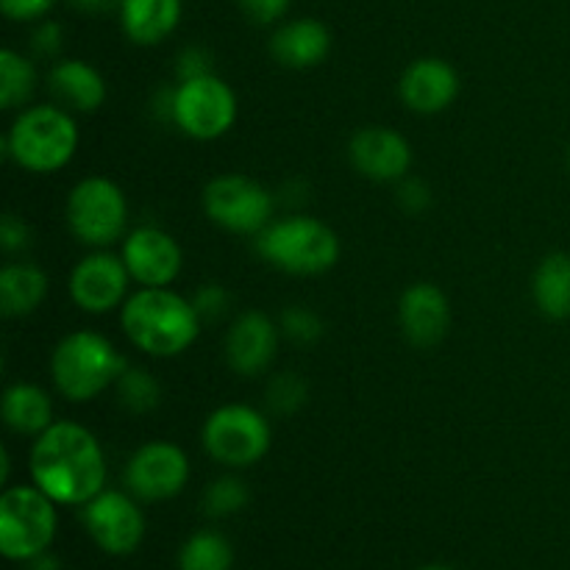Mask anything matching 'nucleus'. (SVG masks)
I'll use <instances>...</instances> for the list:
<instances>
[{"label":"nucleus","mask_w":570,"mask_h":570,"mask_svg":"<svg viewBox=\"0 0 570 570\" xmlns=\"http://www.w3.org/2000/svg\"><path fill=\"white\" fill-rule=\"evenodd\" d=\"M31 479L56 504L83 507L104 493L106 454L87 426L59 421L45 429L31 445Z\"/></svg>","instance_id":"f257e3e1"},{"label":"nucleus","mask_w":570,"mask_h":570,"mask_svg":"<svg viewBox=\"0 0 570 570\" xmlns=\"http://www.w3.org/2000/svg\"><path fill=\"white\" fill-rule=\"evenodd\" d=\"M200 315L193 301L170 287H139L120 309L128 343L156 360L184 354L200 334Z\"/></svg>","instance_id":"f03ea898"},{"label":"nucleus","mask_w":570,"mask_h":570,"mask_svg":"<svg viewBox=\"0 0 570 570\" xmlns=\"http://www.w3.org/2000/svg\"><path fill=\"white\" fill-rule=\"evenodd\" d=\"M6 156L17 167L39 176L59 173L78 150V126L59 104L28 106L11 122L3 139Z\"/></svg>","instance_id":"7ed1b4c3"},{"label":"nucleus","mask_w":570,"mask_h":570,"mask_svg":"<svg viewBox=\"0 0 570 570\" xmlns=\"http://www.w3.org/2000/svg\"><path fill=\"white\" fill-rule=\"evenodd\" d=\"M122 371L126 360L120 351L111 345V340L89 328L61 337L50 356V376L56 390L72 404L98 399L111 384H117Z\"/></svg>","instance_id":"20e7f679"},{"label":"nucleus","mask_w":570,"mask_h":570,"mask_svg":"<svg viewBox=\"0 0 570 570\" xmlns=\"http://www.w3.org/2000/svg\"><path fill=\"white\" fill-rule=\"evenodd\" d=\"M256 250L267 265L289 276H321L337 265L340 237L317 217L293 215L256 234Z\"/></svg>","instance_id":"39448f33"},{"label":"nucleus","mask_w":570,"mask_h":570,"mask_svg":"<svg viewBox=\"0 0 570 570\" xmlns=\"http://www.w3.org/2000/svg\"><path fill=\"white\" fill-rule=\"evenodd\" d=\"M67 228L89 248H111L128 234L126 193L106 176L81 178L67 195Z\"/></svg>","instance_id":"423d86ee"},{"label":"nucleus","mask_w":570,"mask_h":570,"mask_svg":"<svg viewBox=\"0 0 570 570\" xmlns=\"http://www.w3.org/2000/svg\"><path fill=\"white\" fill-rule=\"evenodd\" d=\"M206 454L226 468H250L271 451L273 429L262 410L248 404H223L200 429Z\"/></svg>","instance_id":"0eeeda50"},{"label":"nucleus","mask_w":570,"mask_h":570,"mask_svg":"<svg viewBox=\"0 0 570 570\" xmlns=\"http://www.w3.org/2000/svg\"><path fill=\"white\" fill-rule=\"evenodd\" d=\"M56 534V501L37 484L9 488L0 499V551L9 560L45 554Z\"/></svg>","instance_id":"6e6552de"},{"label":"nucleus","mask_w":570,"mask_h":570,"mask_svg":"<svg viewBox=\"0 0 570 570\" xmlns=\"http://www.w3.org/2000/svg\"><path fill=\"white\" fill-rule=\"evenodd\" d=\"M237 122V95L223 78L212 76L178 81L173 92V126L187 137L212 142Z\"/></svg>","instance_id":"1a4fd4ad"},{"label":"nucleus","mask_w":570,"mask_h":570,"mask_svg":"<svg viewBox=\"0 0 570 570\" xmlns=\"http://www.w3.org/2000/svg\"><path fill=\"white\" fill-rule=\"evenodd\" d=\"M276 200L254 178L223 173L204 189V212L217 228L232 234H259L273 223Z\"/></svg>","instance_id":"9d476101"},{"label":"nucleus","mask_w":570,"mask_h":570,"mask_svg":"<svg viewBox=\"0 0 570 570\" xmlns=\"http://www.w3.org/2000/svg\"><path fill=\"white\" fill-rule=\"evenodd\" d=\"M189 482V460L184 449L167 440L139 445L126 462V488L142 501H167Z\"/></svg>","instance_id":"9b49d317"},{"label":"nucleus","mask_w":570,"mask_h":570,"mask_svg":"<svg viewBox=\"0 0 570 570\" xmlns=\"http://www.w3.org/2000/svg\"><path fill=\"white\" fill-rule=\"evenodd\" d=\"M128 282H134L122 256L95 248L70 273V298L87 315H106L126 304Z\"/></svg>","instance_id":"f8f14e48"},{"label":"nucleus","mask_w":570,"mask_h":570,"mask_svg":"<svg viewBox=\"0 0 570 570\" xmlns=\"http://www.w3.org/2000/svg\"><path fill=\"white\" fill-rule=\"evenodd\" d=\"M83 527L106 554H131L145 538V518L131 495L104 490L83 504Z\"/></svg>","instance_id":"ddd939ff"},{"label":"nucleus","mask_w":570,"mask_h":570,"mask_svg":"<svg viewBox=\"0 0 570 570\" xmlns=\"http://www.w3.org/2000/svg\"><path fill=\"white\" fill-rule=\"evenodd\" d=\"M122 262L139 287H170L184 267V250L159 226H137L122 239Z\"/></svg>","instance_id":"4468645a"},{"label":"nucleus","mask_w":570,"mask_h":570,"mask_svg":"<svg viewBox=\"0 0 570 570\" xmlns=\"http://www.w3.org/2000/svg\"><path fill=\"white\" fill-rule=\"evenodd\" d=\"M348 159L354 170L371 181H401L412 167V145L395 128L365 126L351 137Z\"/></svg>","instance_id":"2eb2a0df"},{"label":"nucleus","mask_w":570,"mask_h":570,"mask_svg":"<svg viewBox=\"0 0 570 570\" xmlns=\"http://www.w3.org/2000/svg\"><path fill=\"white\" fill-rule=\"evenodd\" d=\"M399 95L406 109L415 115H440L460 95V76L445 59L423 56L404 70L399 81Z\"/></svg>","instance_id":"dca6fc26"},{"label":"nucleus","mask_w":570,"mask_h":570,"mask_svg":"<svg viewBox=\"0 0 570 570\" xmlns=\"http://www.w3.org/2000/svg\"><path fill=\"white\" fill-rule=\"evenodd\" d=\"M282 328L265 312H243L226 334V362L239 376H259L271 367L278 351Z\"/></svg>","instance_id":"f3484780"},{"label":"nucleus","mask_w":570,"mask_h":570,"mask_svg":"<svg viewBox=\"0 0 570 570\" xmlns=\"http://www.w3.org/2000/svg\"><path fill=\"white\" fill-rule=\"evenodd\" d=\"M399 323L417 348H432L449 334L451 304L449 295L432 282H417L404 289L399 301Z\"/></svg>","instance_id":"a211bd4d"},{"label":"nucleus","mask_w":570,"mask_h":570,"mask_svg":"<svg viewBox=\"0 0 570 570\" xmlns=\"http://www.w3.org/2000/svg\"><path fill=\"white\" fill-rule=\"evenodd\" d=\"M273 59L289 70H309L332 53V31L315 17L282 22L271 39Z\"/></svg>","instance_id":"6ab92c4d"},{"label":"nucleus","mask_w":570,"mask_h":570,"mask_svg":"<svg viewBox=\"0 0 570 570\" xmlns=\"http://www.w3.org/2000/svg\"><path fill=\"white\" fill-rule=\"evenodd\" d=\"M48 89L56 104L67 111L92 115L106 104L104 76L83 59H59L48 72Z\"/></svg>","instance_id":"aec40b11"},{"label":"nucleus","mask_w":570,"mask_h":570,"mask_svg":"<svg viewBox=\"0 0 570 570\" xmlns=\"http://www.w3.org/2000/svg\"><path fill=\"white\" fill-rule=\"evenodd\" d=\"M181 0H122L120 26L134 45H159L181 22Z\"/></svg>","instance_id":"412c9836"},{"label":"nucleus","mask_w":570,"mask_h":570,"mask_svg":"<svg viewBox=\"0 0 570 570\" xmlns=\"http://www.w3.org/2000/svg\"><path fill=\"white\" fill-rule=\"evenodd\" d=\"M0 415L14 434L39 438L45 429L53 426V401L39 384L17 382L6 387Z\"/></svg>","instance_id":"4be33fe9"},{"label":"nucleus","mask_w":570,"mask_h":570,"mask_svg":"<svg viewBox=\"0 0 570 570\" xmlns=\"http://www.w3.org/2000/svg\"><path fill=\"white\" fill-rule=\"evenodd\" d=\"M48 298V273L33 262H9L0 271V312L28 317Z\"/></svg>","instance_id":"5701e85b"},{"label":"nucleus","mask_w":570,"mask_h":570,"mask_svg":"<svg viewBox=\"0 0 570 570\" xmlns=\"http://www.w3.org/2000/svg\"><path fill=\"white\" fill-rule=\"evenodd\" d=\"M532 295L538 309L551 321L570 317V254H549L532 278Z\"/></svg>","instance_id":"b1692460"},{"label":"nucleus","mask_w":570,"mask_h":570,"mask_svg":"<svg viewBox=\"0 0 570 570\" xmlns=\"http://www.w3.org/2000/svg\"><path fill=\"white\" fill-rule=\"evenodd\" d=\"M37 89V67L17 50H0V106L17 109L28 104V98Z\"/></svg>","instance_id":"393cba45"},{"label":"nucleus","mask_w":570,"mask_h":570,"mask_svg":"<svg viewBox=\"0 0 570 570\" xmlns=\"http://www.w3.org/2000/svg\"><path fill=\"white\" fill-rule=\"evenodd\" d=\"M234 551L223 534L195 532L178 554V570H232Z\"/></svg>","instance_id":"a878e982"},{"label":"nucleus","mask_w":570,"mask_h":570,"mask_svg":"<svg viewBox=\"0 0 570 570\" xmlns=\"http://www.w3.org/2000/svg\"><path fill=\"white\" fill-rule=\"evenodd\" d=\"M115 390L120 406L126 412H131V415H148L161 401V384L156 382V376L148 367L126 365V371L117 379Z\"/></svg>","instance_id":"bb28decb"},{"label":"nucleus","mask_w":570,"mask_h":570,"mask_svg":"<svg viewBox=\"0 0 570 570\" xmlns=\"http://www.w3.org/2000/svg\"><path fill=\"white\" fill-rule=\"evenodd\" d=\"M248 504V488L237 476H223L206 488L204 512L209 518H228Z\"/></svg>","instance_id":"cd10ccee"},{"label":"nucleus","mask_w":570,"mask_h":570,"mask_svg":"<svg viewBox=\"0 0 570 570\" xmlns=\"http://www.w3.org/2000/svg\"><path fill=\"white\" fill-rule=\"evenodd\" d=\"M306 393L309 390H306V382L298 373H278L267 384V410L273 415H293V412H298L306 404Z\"/></svg>","instance_id":"c85d7f7f"},{"label":"nucleus","mask_w":570,"mask_h":570,"mask_svg":"<svg viewBox=\"0 0 570 570\" xmlns=\"http://www.w3.org/2000/svg\"><path fill=\"white\" fill-rule=\"evenodd\" d=\"M278 328H282L284 337L298 345H315L323 337V332H326L321 315L306 309V306H289V309H284L282 317H278Z\"/></svg>","instance_id":"c756f323"},{"label":"nucleus","mask_w":570,"mask_h":570,"mask_svg":"<svg viewBox=\"0 0 570 570\" xmlns=\"http://www.w3.org/2000/svg\"><path fill=\"white\" fill-rule=\"evenodd\" d=\"M189 301H193L195 312H198L204 323L220 321V317L232 309V295H228L220 284H204L200 289H195V295Z\"/></svg>","instance_id":"7c9ffc66"},{"label":"nucleus","mask_w":570,"mask_h":570,"mask_svg":"<svg viewBox=\"0 0 570 570\" xmlns=\"http://www.w3.org/2000/svg\"><path fill=\"white\" fill-rule=\"evenodd\" d=\"M215 72V59L206 48L193 45V48H184L176 59V76L178 81H189V78L212 76Z\"/></svg>","instance_id":"2f4dec72"},{"label":"nucleus","mask_w":570,"mask_h":570,"mask_svg":"<svg viewBox=\"0 0 570 570\" xmlns=\"http://www.w3.org/2000/svg\"><path fill=\"white\" fill-rule=\"evenodd\" d=\"M31 48L39 59H56L65 48V31L56 20H39L31 33Z\"/></svg>","instance_id":"473e14b6"},{"label":"nucleus","mask_w":570,"mask_h":570,"mask_svg":"<svg viewBox=\"0 0 570 570\" xmlns=\"http://www.w3.org/2000/svg\"><path fill=\"white\" fill-rule=\"evenodd\" d=\"M0 245H3L6 254H22V250L31 248V228L26 226V220L11 212H6L3 220H0Z\"/></svg>","instance_id":"72a5a7b5"},{"label":"nucleus","mask_w":570,"mask_h":570,"mask_svg":"<svg viewBox=\"0 0 570 570\" xmlns=\"http://www.w3.org/2000/svg\"><path fill=\"white\" fill-rule=\"evenodd\" d=\"M399 206L410 215H421L432 206V189L421 178H401L399 181Z\"/></svg>","instance_id":"f704fd0d"},{"label":"nucleus","mask_w":570,"mask_h":570,"mask_svg":"<svg viewBox=\"0 0 570 570\" xmlns=\"http://www.w3.org/2000/svg\"><path fill=\"white\" fill-rule=\"evenodd\" d=\"M56 0H0V11L11 22H39L50 14Z\"/></svg>","instance_id":"c9c22d12"},{"label":"nucleus","mask_w":570,"mask_h":570,"mask_svg":"<svg viewBox=\"0 0 570 570\" xmlns=\"http://www.w3.org/2000/svg\"><path fill=\"white\" fill-rule=\"evenodd\" d=\"M237 3L250 22H256V26H271V22H278L287 14L293 0H237Z\"/></svg>","instance_id":"e433bc0d"},{"label":"nucleus","mask_w":570,"mask_h":570,"mask_svg":"<svg viewBox=\"0 0 570 570\" xmlns=\"http://www.w3.org/2000/svg\"><path fill=\"white\" fill-rule=\"evenodd\" d=\"M72 6H76V9H81V11H89V14H104V11H109V9H120V3L122 0H70Z\"/></svg>","instance_id":"4c0bfd02"},{"label":"nucleus","mask_w":570,"mask_h":570,"mask_svg":"<svg viewBox=\"0 0 570 570\" xmlns=\"http://www.w3.org/2000/svg\"><path fill=\"white\" fill-rule=\"evenodd\" d=\"M31 570H61V568H59V562L53 560V557L39 554V557H33V560H31Z\"/></svg>","instance_id":"58836bf2"},{"label":"nucleus","mask_w":570,"mask_h":570,"mask_svg":"<svg viewBox=\"0 0 570 570\" xmlns=\"http://www.w3.org/2000/svg\"><path fill=\"white\" fill-rule=\"evenodd\" d=\"M9 468H11V460H9V449H0V482H9Z\"/></svg>","instance_id":"ea45409f"},{"label":"nucleus","mask_w":570,"mask_h":570,"mask_svg":"<svg viewBox=\"0 0 570 570\" xmlns=\"http://www.w3.org/2000/svg\"><path fill=\"white\" fill-rule=\"evenodd\" d=\"M421 570H451V568H443V566H429V568H421Z\"/></svg>","instance_id":"a19ab883"}]
</instances>
